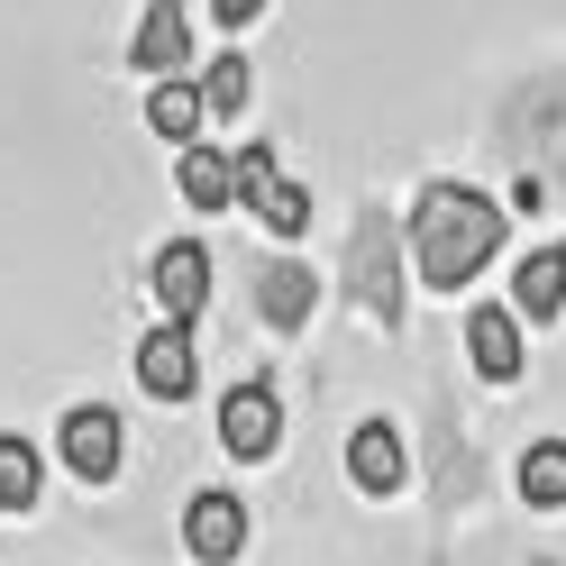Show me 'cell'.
Listing matches in <instances>:
<instances>
[{
  "mask_svg": "<svg viewBox=\"0 0 566 566\" xmlns=\"http://www.w3.org/2000/svg\"><path fill=\"white\" fill-rule=\"evenodd\" d=\"M512 311H521V321H557V311H566V247H539V256H521Z\"/></svg>",
  "mask_w": 566,
  "mask_h": 566,
  "instance_id": "cell-14",
  "label": "cell"
},
{
  "mask_svg": "<svg viewBox=\"0 0 566 566\" xmlns=\"http://www.w3.org/2000/svg\"><path fill=\"white\" fill-rule=\"evenodd\" d=\"M347 475H357V493H402L411 457H402V430H394V420H366V430L347 439Z\"/></svg>",
  "mask_w": 566,
  "mask_h": 566,
  "instance_id": "cell-12",
  "label": "cell"
},
{
  "mask_svg": "<svg viewBox=\"0 0 566 566\" xmlns=\"http://www.w3.org/2000/svg\"><path fill=\"white\" fill-rule=\"evenodd\" d=\"M55 448H64V467H74L83 484H111V475H119V457H128V430H119V411L83 402V411H64Z\"/></svg>",
  "mask_w": 566,
  "mask_h": 566,
  "instance_id": "cell-4",
  "label": "cell"
},
{
  "mask_svg": "<svg viewBox=\"0 0 566 566\" xmlns=\"http://www.w3.org/2000/svg\"><path fill=\"white\" fill-rule=\"evenodd\" d=\"M238 201L256 210L274 238H302V229H311V192L274 165V147H238Z\"/></svg>",
  "mask_w": 566,
  "mask_h": 566,
  "instance_id": "cell-3",
  "label": "cell"
},
{
  "mask_svg": "<svg viewBox=\"0 0 566 566\" xmlns=\"http://www.w3.org/2000/svg\"><path fill=\"white\" fill-rule=\"evenodd\" d=\"M411 256H420V283L467 293V283L503 256V201H484L467 184H430L411 201Z\"/></svg>",
  "mask_w": 566,
  "mask_h": 566,
  "instance_id": "cell-1",
  "label": "cell"
},
{
  "mask_svg": "<svg viewBox=\"0 0 566 566\" xmlns=\"http://www.w3.org/2000/svg\"><path fill=\"white\" fill-rule=\"evenodd\" d=\"M311 302H321V274H311V265H293V256L256 265V321H265V329H302Z\"/></svg>",
  "mask_w": 566,
  "mask_h": 566,
  "instance_id": "cell-10",
  "label": "cell"
},
{
  "mask_svg": "<svg viewBox=\"0 0 566 566\" xmlns=\"http://www.w3.org/2000/svg\"><path fill=\"white\" fill-rule=\"evenodd\" d=\"M467 357H475L484 384H512L521 375V321H512L503 302H475L467 311Z\"/></svg>",
  "mask_w": 566,
  "mask_h": 566,
  "instance_id": "cell-11",
  "label": "cell"
},
{
  "mask_svg": "<svg viewBox=\"0 0 566 566\" xmlns=\"http://www.w3.org/2000/svg\"><path fill=\"white\" fill-rule=\"evenodd\" d=\"M184 548L201 566H229L247 548V503L238 493H192V512H184Z\"/></svg>",
  "mask_w": 566,
  "mask_h": 566,
  "instance_id": "cell-9",
  "label": "cell"
},
{
  "mask_svg": "<svg viewBox=\"0 0 566 566\" xmlns=\"http://www.w3.org/2000/svg\"><path fill=\"white\" fill-rule=\"evenodd\" d=\"M256 10H265V0H210V19H220V28H256Z\"/></svg>",
  "mask_w": 566,
  "mask_h": 566,
  "instance_id": "cell-19",
  "label": "cell"
},
{
  "mask_svg": "<svg viewBox=\"0 0 566 566\" xmlns=\"http://www.w3.org/2000/svg\"><path fill=\"white\" fill-rule=\"evenodd\" d=\"M247 92H256L247 55H220V64L201 74V111H210V119H238V111H247Z\"/></svg>",
  "mask_w": 566,
  "mask_h": 566,
  "instance_id": "cell-16",
  "label": "cell"
},
{
  "mask_svg": "<svg viewBox=\"0 0 566 566\" xmlns=\"http://www.w3.org/2000/svg\"><path fill=\"white\" fill-rule=\"evenodd\" d=\"M156 302H165V321H201V302H210V247L201 238H174L156 247Z\"/></svg>",
  "mask_w": 566,
  "mask_h": 566,
  "instance_id": "cell-7",
  "label": "cell"
},
{
  "mask_svg": "<svg viewBox=\"0 0 566 566\" xmlns=\"http://www.w3.org/2000/svg\"><path fill=\"white\" fill-rule=\"evenodd\" d=\"M184 55H192V10L184 0H147V19H137V46H128V64L137 74H184Z\"/></svg>",
  "mask_w": 566,
  "mask_h": 566,
  "instance_id": "cell-8",
  "label": "cell"
},
{
  "mask_svg": "<svg viewBox=\"0 0 566 566\" xmlns=\"http://www.w3.org/2000/svg\"><path fill=\"white\" fill-rule=\"evenodd\" d=\"M137 384H147L156 402H192V384H201V347H192L184 321H165V329L137 338Z\"/></svg>",
  "mask_w": 566,
  "mask_h": 566,
  "instance_id": "cell-5",
  "label": "cell"
},
{
  "mask_svg": "<svg viewBox=\"0 0 566 566\" xmlns=\"http://www.w3.org/2000/svg\"><path fill=\"white\" fill-rule=\"evenodd\" d=\"M283 439V402H274V384H238V394L220 402V448L238 457V467H256V457H274Z\"/></svg>",
  "mask_w": 566,
  "mask_h": 566,
  "instance_id": "cell-6",
  "label": "cell"
},
{
  "mask_svg": "<svg viewBox=\"0 0 566 566\" xmlns=\"http://www.w3.org/2000/svg\"><path fill=\"white\" fill-rule=\"evenodd\" d=\"M174 184H184V201L192 210H229L238 201V147H184V165H174Z\"/></svg>",
  "mask_w": 566,
  "mask_h": 566,
  "instance_id": "cell-13",
  "label": "cell"
},
{
  "mask_svg": "<svg viewBox=\"0 0 566 566\" xmlns=\"http://www.w3.org/2000/svg\"><path fill=\"white\" fill-rule=\"evenodd\" d=\"M521 493H530L539 512H557V503H566V448H557V439H539V448L521 457Z\"/></svg>",
  "mask_w": 566,
  "mask_h": 566,
  "instance_id": "cell-18",
  "label": "cell"
},
{
  "mask_svg": "<svg viewBox=\"0 0 566 566\" xmlns=\"http://www.w3.org/2000/svg\"><path fill=\"white\" fill-rule=\"evenodd\" d=\"M347 293L366 302V321H384V329L402 321V256H394V220L384 210H366L357 238H347Z\"/></svg>",
  "mask_w": 566,
  "mask_h": 566,
  "instance_id": "cell-2",
  "label": "cell"
},
{
  "mask_svg": "<svg viewBox=\"0 0 566 566\" xmlns=\"http://www.w3.org/2000/svg\"><path fill=\"white\" fill-rule=\"evenodd\" d=\"M0 512H38V448L0 439Z\"/></svg>",
  "mask_w": 566,
  "mask_h": 566,
  "instance_id": "cell-17",
  "label": "cell"
},
{
  "mask_svg": "<svg viewBox=\"0 0 566 566\" xmlns=\"http://www.w3.org/2000/svg\"><path fill=\"white\" fill-rule=\"evenodd\" d=\"M201 83H184V74H165L156 83V101H147V128L165 137V147H192V137H201Z\"/></svg>",
  "mask_w": 566,
  "mask_h": 566,
  "instance_id": "cell-15",
  "label": "cell"
}]
</instances>
